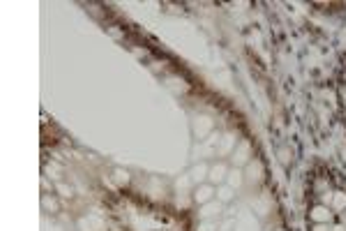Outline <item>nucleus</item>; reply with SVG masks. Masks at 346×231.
<instances>
[{"label": "nucleus", "instance_id": "nucleus-12", "mask_svg": "<svg viewBox=\"0 0 346 231\" xmlns=\"http://www.w3.org/2000/svg\"><path fill=\"white\" fill-rule=\"evenodd\" d=\"M236 146H238V141H236V134H226V136H224V141H222V152L236 150Z\"/></svg>", "mask_w": 346, "mask_h": 231}, {"label": "nucleus", "instance_id": "nucleus-22", "mask_svg": "<svg viewBox=\"0 0 346 231\" xmlns=\"http://www.w3.org/2000/svg\"><path fill=\"white\" fill-rule=\"evenodd\" d=\"M342 100H344V104H346V88L342 90Z\"/></svg>", "mask_w": 346, "mask_h": 231}, {"label": "nucleus", "instance_id": "nucleus-5", "mask_svg": "<svg viewBox=\"0 0 346 231\" xmlns=\"http://www.w3.org/2000/svg\"><path fill=\"white\" fill-rule=\"evenodd\" d=\"M220 213H222V204L220 201H210V204H206V206L198 210V220H201V222H208V220L217 218Z\"/></svg>", "mask_w": 346, "mask_h": 231}, {"label": "nucleus", "instance_id": "nucleus-21", "mask_svg": "<svg viewBox=\"0 0 346 231\" xmlns=\"http://www.w3.org/2000/svg\"><path fill=\"white\" fill-rule=\"evenodd\" d=\"M342 224L346 226V210H344V213H342Z\"/></svg>", "mask_w": 346, "mask_h": 231}, {"label": "nucleus", "instance_id": "nucleus-13", "mask_svg": "<svg viewBox=\"0 0 346 231\" xmlns=\"http://www.w3.org/2000/svg\"><path fill=\"white\" fill-rule=\"evenodd\" d=\"M114 180H116V185L125 188L127 182H130V174H127L125 169H116V171H114Z\"/></svg>", "mask_w": 346, "mask_h": 231}, {"label": "nucleus", "instance_id": "nucleus-2", "mask_svg": "<svg viewBox=\"0 0 346 231\" xmlns=\"http://www.w3.org/2000/svg\"><path fill=\"white\" fill-rule=\"evenodd\" d=\"M215 194H217V188H215V185L203 182V185H196V190H194V196H192V199L196 201V204H201V206H206V204H210V201L215 199Z\"/></svg>", "mask_w": 346, "mask_h": 231}, {"label": "nucleus", "instance_id": "nucleus-19", "mask_svg": "<svg viewBox=\"0 0 346 231\" xmlns=\"http://www.w3.org/2000/svg\"><path fill=\"white\" fill-rule=\"evenodd\" d=\"M312 231H332V229H330V224H314Z\"/></svg>", "mask_w": 346, "mask_h": 231}, {"label": "nucleus", "instance_id": "nucleus-11", "mask_svg": "<svg viewBox=\"0 0 346 231\" xmlns=\"http://www.w3.org/2000/svg\"><path fill=\"white\" fill-rule=\"evenodd\" d=\"M194 130H196L198 136H203L206 132H210V130H212V120H208V118H196V122H194Z\"/></svg>", "mask_w": 346, "mask_h": 231}, {"label": "nucleus", "instance_id": "nucleus-9", "mask_svg": "<svg viewBox=\"0 0 346 231\" xmlns=\"http://www.w3.org/2000/svg\"><path fill=\"white\" fill-rule=\"evenodd\" d=\"M330 208H332L334 213H344L346 210V192H334Z\"/></svg>", "mask_w": 346, "mask_h": 231}, {"label": "nucleus", "instance_id": "nucleus-7", "mask_svg": "<svg viewBox=\"0 0 346 231\" xmlns=\"http://www.w3.org/2000/svg\"><path fill=\"white\" fill-rule=\"evenodd\" d=\"M226 182H228V188H231V190H240V188H242V182H245V174H242L240 169L228 171Z\"/></svg>", "mask_w": 346, "mask_h": 231}, {"label": "nucleus", "instance_id": "nucleus-15", "mask_svg": "<svg viewBox=\"0 0 346 231\" xmlns=\"http://www.w3.org/2000/svg\"><path fill=\"white\" fill-rule=\"evenodd\" d=\"M42 206L46 208V210H58V204H56L54 199H48V196H44L42 199Z\"/></svg>", "mask_w": 346, "mask_h": 231}, {"label": "nucleus", "instance_id": "nucleus-14", "mask_svg": "<svg viewBox=\"0 0 346 231\" xmlns=\"http://www.w3.org/2000/svg\"><path fill=\"white\" fill-rule=\"evenodd\" d=\"M168 88H173V90H180V92H187V90H190V86H187L182 79H178V76L168 79Z\"/></svg>", "mask_w": 346, "mask_h": 231}, {"label": "nucleus", "instance_id": "nucleus-8", "mask_svg": "<svg viewBox=\"0 0 346 231\" xmlns=\"http://www.w3.org/2000/svg\"><path fill=\"white\" fill-rule=\"evenodd\" d=\"M208 174H210L208 166H206V164H198V166H194V169H192L190 178H192V182H196V185H203V180L208 178Z\"/></svg>", "mask_w": 346, "mask_h": 231}, {"label": "nucleus", "instance_id": "nucleus-3", "mask_svg": "<svg viewBox=\"0 0 346 231\" xmlns=\"http://www.w3.org/2000/svg\"><path fill=\"white\" fill-rule=\"evenodd\" d=\"M310 220L314 224H330V220H332V213H330L328 206H323V204H316V206L310 210Z\"/></svg>", "mask_w": 346, "mask_h": 231}, {"label": "nucleus", "instance_id": "nucleus-16", "mask_svg": "<svg viewBox=\"0 0 346 231\" xmlns=\"http://www.w3.org/2000/svg\"><path fill=\"white\" fill-rule=\"evenodd\" d=\"M196 231H217V224H215V222H210V220H208V222H201Z\"/></svg>", "mask_w": 346, "mask_h": 231}, {"label": "nucleus", "instance_id": "nucleus-10", "mask_svg": "<svg viewBox=\"0 0 346 231\" xmlns=\"http://www.w3.org/2000/svg\"><path fill=\"white\" fill-rule=\"evenodd\" d=\"M233 194H236V190H231L228 185H220V188H217V201H220V204L233 201Z\"/></svg>", "mask_w": 346, "mask_h": 231}, {"label": "nucleus", "instance_id": "nucleus-20", "mask_svg": "<svg viewBox=\"0 0 346 231\" xmlns=\"http://www.w3.org/2000/svg\"><path fill=\"white\" fill-rule=\"evenodd\" d=\"M332 231H346V226L344 224H337V226H332Z\"/></svg>", "mask_w": 346, "mask_h": 231}, {"label": "nucleus", "instance_id": "nucleus-1", "mask_svg": "<svg viewBox=\"0 0 346 231\" xmlns=\"http://www.w3.org/2000/svg\"><path fill=\"white\" fill-rule=\"evenodd\" d=\"M263 178H266V166H263V162H258V160L250 162L245 169V180L250 185H258V182H263Z\"/></svg>", "mask_w": 346, "mask_h": 231}, {"label": "nucleus", "instance_id": "nucleus-4", "mask_svg": "<svg viewBox=\"0 0 346 231\" xmlns=\"http://www.w3.org/2000/svg\"><path fill=\"white\" fill-rule=\"evenodd\" d=\"M250 155H252V146L247 141H240L236 150H233V164L236 166H242V164H250Z\"/></svg>", "mask_w": 346, "mask_h": 231}, {"label": "nucleus", "instance_id": "nucleus-23", "mask_svg": "<svg viewBox=\"0 0 346 231\" xmlns=\"http://www.w3.org/2000/svg\"><path fill=\"white\" fill-rule=\"evenodd\" d=\"M280 231H282V229H280Z\"/></svg>", "mask_w": 346, "mask_h": 231}, {"label": "nucleus", "instance_id": "nucleus-17", "mask_svg": "<svg viewBox=\"0 0 346 231\" xmlns=\"http://www.w3.org/2000/svg\"><path fill=\"white\" fill-rule=\"evenodd\" d=\"M58 192H60V196H65V199L72 196V188H67V185H62V182L58 185Z\"/></svg>", "mask_w": 346, "mask_h": 231}, {"label": "nucleus", "instance_id": "nucleus-6", "mask_svg": "<svg viewBox=\"0 0 346 231\" xmlns=\"http://www.w3.org/2000/svg\"><path fill=\"white\" fill-rule=\"evenodd\" d=\"M226 176H228V169L224 164H215L212 169H210V174H208V180H210V185H217L220 188L222 182L226 180Z\"/></svg>", "mask_w": 346, "mask_h": 231}, {"label": "nucleus", "instance_id": "nucleus-18", "mask_svg": "<svg viewBox=\"0 0 346 231\" xmlns=\"http://www.w3.org/2000/svg\"><path fill=\"white\" fill-rule=\"evenodd\" d=\"M280 155H282V162H284V164H288V160H291V158H288V150H286V148H282Z\"/></svg>", "mask_w": 346, "mask_h": 231}]
</instances>
